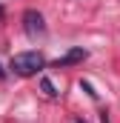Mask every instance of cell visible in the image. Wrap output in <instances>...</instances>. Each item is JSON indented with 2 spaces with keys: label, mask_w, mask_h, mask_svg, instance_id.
Instances as JSON below:
<instances>
[{
  "label": "cell",
  "mask_w": 120,
  "mask_h": 123,
  "mask_svg": "<svg viewBox=\"0 0 120 123\" xmlns=\"http://www.w3.org/2000/svg\"><path fill=\"white\" fill-rule=\"evenodd\" d=\"M43 66H46V60H43L40 52H20V55L12 57V72L20 74V77H31V74H37Z\"/></svg>",
  "instance_id": "1"
},
{
  "label": "cell",
  "mask_w": 120,
  "mask_h": 123,
  "mask_svg": "<svg viewBox=\"0 0 120 123\" xmlns=\"http://www.w3.org/2000/svg\"><path fill=\"white\" fill-rule=\"evenodd\" d=\"M23 29L29 37H37V34H46V23H43V14L37 9H26L23 12Z\"/></svg>",
  "instance_id": "2"
},
{
  "label": "cell",
  "mask_w": 120,
  "mask_h": 123,
  "mask_svg": "<svg viewBox=\"0 0 120 123\" xmlns=\"http://www.w3.org/2000/svg\"><path fill=\"white\" fill-rule=\"evenodd\" d=\"M86 57H89V52H86L83 46H74V49H69V52H66L63 57H57V60L52 63V66H54V69H66V66H74V63H83Z\"/></svg>",
  "instance_id": "3"
},
{
  "label": "cell",
  "mask_w": 120,
  "mask_h": 123,
  "mask_svg": "<svg viewBox=\"0 0 120 123\" xmlns=\"http://www.w3.org/2000/svg\"><path fill=\"white\" fill-rule=\"evenodd\" d=\"M40 86H43V92L49 94V97H57V92H54V86H52V80H49V77H43V80H40Z\"/></svg>",
  "instance_id": "4"
},
{
  "label": "cell",
  "mask_w": 120,
  "mask_h": 123,
  "mask_svg": "<svg viewBox=\"0 0 120 123\" xmlns=\"http://www.w3.org/2000/svg\"><path fill=\"white\" fill-rule=\"evenodd\" d=\"M3 74H6V72H3V69H0V77H3Z\"/></svg>",
  "instance_id": "5"
},
{
  "label": "cell",
  "mask_w": 120,
  "mask_h": 123,
  "mask_svg": "<svg viewBox=\"0 0 120 123\" xmlns=\"http://www.w3.org/2000/svg\"><path fill=\"white\" fill-rule=\"evenodd\" d=\"M77 123H83V120H77Z\"/></svg>",
  "instance_id": "6"
}]
</instances>
